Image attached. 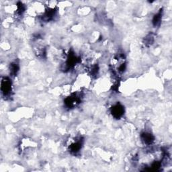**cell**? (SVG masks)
Instances as JSON below:
<instances>
[{
	"label": "cell",
	"instance_id": "1",
	"mask_svg": "<svg viewBox=\"0 0 172 172\" xmlns=\"http://www.w3.org/2000/svg\"><path fill=\"white\" fill-rule=\"evenodd\" d=\"M124 108L119 103L116 104L112 108V114L114 117L116 118H120L123 115Z\"/></svg>",
	"mask_w": 172,
	"mask_h": 172
},
{
	"label": "cell",
	"instance_id": "4",
	"mask_svg": "<svg viewBox=\"0 0 172 172\" xmlns=\"http://www.w3.org/2000/svg\"><path fill=\"white\" fill-rule=\"evenodd\" d=\"M160 19H161V14H159L157 15H156L155 17H154V20H153L154 24L155 25L157 24L159 22V21H160Z\"/></svg>",
	"mask_w": 172,
	"mask_h": 172
},
{
	"label": "cell",
	"instance_id": "2",
	"mask_svg": "<svg viewBox=\"0 0 172 172\" xmlns=\"http://www.w3.org/2000/svg\"><path fill=\"white\" fill-rule=\"evenodd\" d=\"M11 90V82L9 79H5L1 82V91L5 95L8 94Z\"/></svg>",
	"mask_w": 172,
	"mask_h": 172
},
{
	"label": "cell",
	"instance_id": "3",
	"mask_svg": "<svg viewBox=\"0 0 172 172\" xmlns=\"http://www.w3.org/2000/svg\"><path fill=\"white\" fill-rule=\"evenodd\" d=\"M142 138L144 142L146 144H151L153 141V136L149 133H144Z\"/></svg>",
	"mask_w": 172,
	"mask_h": 172
}]
</instances>
